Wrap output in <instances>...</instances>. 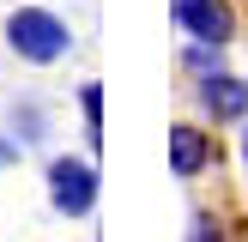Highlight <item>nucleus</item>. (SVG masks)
I'll use <instances>...</instances> for the list:
<instances>
[{"label":"nucleus","instance_id":"f257e3e1","mask_svg":"<svg viewBox=\"0 0 248 242\" xmlns=\"http://www.w3.org/2000/svg\"><path fill=\"white\" fill-rule=\"evenodd\" d=\"M0 30H6V48L24 67H55V60L73 55V24L48 6H12Z\"/></svg>","mask_w":248,"mask_h":242},{"label":"nucleus","instance_id":"f03ea898","mask_svg":"<svg viewBox=\"0 0 248 242\" xmlns=\"http://www.w3.org/2000/svg\"><path fill=\"white\" fill-rule=\"evenodd\" d=\"M43 176H48V206H55L61 218H91V212H97V194H103L97 157H85V151H55Z\"/></svg>","mask_w":248,"mask_h":242},{"label":"nucleus","instance_id":"7ed1b4c3","mask_svg":"<svg viewBox=\"0 0 248 242\" xmlns=\"http://www.w3.org/2000/svg\"><path fill=\"white\" fill-rule=\"evenodd\" d=\"M194 109H200L206 127H242V121H248V79L230 73V67L194 79Z\"/></svg>","mask_w":248,"mask_h":242},{"label":"nucleus","instance_id":"20e7f679","mask_svg":"<svg viewBox=\"0 0 248 242\" xmlns=\"http://www.w3.org/2000/svg\"><path fill=\"white\" fill-rule=\"evenodd\" d=\"M164 151H170V176L176 182H200L218 169V139H212L206 121H176L164 133Z\"/></svg>","mask_w":248,"mask_h":242},{"label":"nucleus","instance_id":"39448f33","mask_svg":"<svg viewBox=\"0 0 248 242\" xmlns=\"http://www.w3.org/2000/svg\"><path fill=\"white\" fill-rule=\"evenodd\" d=\"M170 18L188 43H218V48L236 43V6L230 0H170Z\"/></svg>","mask_w":248,"mask_h":242},{"label":"nucleus","instance_id":"423d86ee","mask_svg":"<svg viewBox=\"0 0 248 242\" xmlns=\"http://www.w3.org/2000/svg\"><path fill=\"white\" fill-rule=\"evenodd\" d=\"M79 115H85V139H91V151L103 145V85L85 79L79 85Z\"/></svg>","mask_w":248,"mask_h":242},{"label":"nucleus","instance_id":"0eeeda50","mask_svg":"<svg viewBox=\"0 0 248 242\" xmlns=\"http://www.w3.org/2000/svg\"><path fill=\"white\" fill-rule=\"evenodd\" d=\"M230 60H224V48L218 43H188L182 48V73H188V79H206V73H224Z\"/></svg>","mask_w":248,"mask_h":242},{"label":"nucleus","instance_id":"6e6552de","mask_svg":"<svg viewBox=\"0 0 248 242\" xmlns=\"http://www.w3.org/2000/svg\"><path fill=\"white\" fill-rule=\"evenodd\" d=\"M12 133H18V145H36L48 133V115L36 103H18V109H12Z\"/></svg>","mask_w":248,"mask_h":242},{"label":"nucleus","instance_id":"1a4fd4ad","mask_svg":"<svg viewBox=\"0 0 248 242\" xmlns=\"http://www.w3.org/2000/svg\"><path fill=\"white\" fill-rule=\"evenodd\" d=\"M188 242H230V230H224V218L194 212V218H188Z\"/></svg>","mask_w":248,"mask_h":242},{"label":"nucleus","instance_id":"9d476101","mask_svg":"<svg viewBox=\"0 0 248 242\" xmlns=\"http://www.w3.org/2000/svg\"><path fill=\"white\" fill-rule=\"evenodd\" d=\"M18 151H24V145H18V139H6V133H0V169H12V164H18Z\"/></svg>","mask_w":248,"mask_h":242},{"label":"nucleus","instance_id":"9b49d317","mask_svg":"<svg viewBox=\"0 0 248 242\" xmlns=\"http://www.w3.org/2000/svg\"><path fill=\"white\" fill-rule=\"evenodd\" d=\"M236 157L248 164V121H242V133H236Z\"/></svg>","mask_w":248,"mask_h":242}]
</instances>
